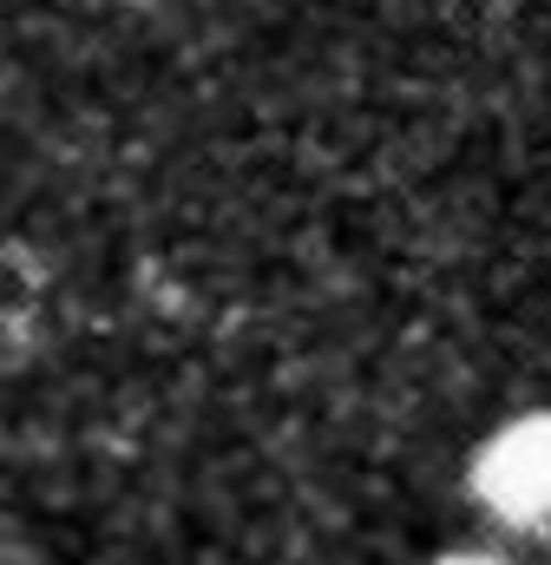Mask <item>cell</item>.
<instances>
[{
  "instance_id": "7a4b0ae2",
  "label": "cell",
  "mask_w": 551,
  "mask_h": 565,
  "mask_svg": "<svg viewBox=\"0 0 551 565\" xmlns=\"http://www.w3.org/2000/svg\"><path fill=\"white\" fill-rule=\"evenodd\" d=\"M440 565H506V559H493V553H446Z\"/></svg>"
},
{
  "instance_id": "6da1fadb",
  "label": "cell",
  "mask_w": 551,
  "mask_h": 565,
  "mask_svg": "<svg viewBox=\"0 0 551 565\" xmlns=\"http://www.w3.org/2000/svg\"><path fill=\"white\" fill-rule=\"evenodd\" d=\"M473 500L499 520V526H545L551 520V408L519 415V422L493 427L466 467Z\"/></svg>"
}]
</instances>
